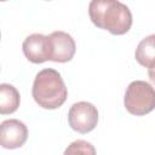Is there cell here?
Listing matches in <instances>:
<instances>
[{
	"instance_id": "1",
	"label": "cell",
	"mask_w": 155,
	"mask_h": 155,
	"mask_svg": "<svg viewBox=\"0 0 155 155\" xmlns=\"http://www.w3.org/2000/svg\"><path fill=\"white\" fill-rule=\"evenodd\" d=\"M88 15L97 28L113 35H124L132 25L131 10L117 0H93L88 5Z\"/></svg>"
},
{
	"instance_id": "2",
	"label": "cell",
	"mask_w": 155,
	"mask_h": 155,
	"mask_svg": "<svg viewBox=\"0 0 155 155\" xmlns=\"http://www.w3.org/2000/svg\"><path fill=\"white\" fill-rule=\"evenodd\" d=\"M31 96L39 107L44 109H57L67 101L68 90L61 74L54 69L46 68L36 74Z\"/></svg>"
},
{
	"instance_id": "3",
	"label": "cell",
	"mask_w": 155,
	"mask_h": 155,
	"mask_svg": "<svg viewBox=\"0 0 155 155\" xmlns=\"http://www.w3.org/2000/svg\"><path fill=\"white\" fill-rule=\"evenodd\" d=\"M126 110L136 116H143L155 109V88L147 81H132L125 92Z\"/></svg>"
},
{
	"instance_id": "4",
	"label": "cell",
	"mask_w": 155,
	"mask_h": 155,
	"mask_svg": "<svg viewBox=\"0 0 155 155\" xmlns=\"http://www.w3.org/2000/svg\"><path fill=\"white\" fill-rule=\"evenodd\" d=\"M69 126L79 133H88L98 124V110L88 102L74 103L68 113Z\"/></svg>"
},
{
	"instance_id": "5",
	"label": "cell",
	"mask_w": 155,
	"mask_h": 155,
	"mask_svg": "<svg viewBox=\"0 0 155 155\" xmlns=\"http://www.w3.org/2000/svg\"><path fill=\"white\" fill-rule=\"evenodd\" d=\"M47 36L50 46V61L56 63H65L73 59L76 51V45L70 34L57 30Z\"/></svg>"
},
{
	"instance_id": "6",
	"label": "cell",
	"mask_w": 155,
	"mask_h": 155,
	"mask_svg": "<svg viewBox=\"0 0 155 155\" xmlns=\"http://www.w3.org/2000/svg\"><path fill=\"white\" fill-rule=\"evenodd\" d=\"M28 138L27 126L17 120H5L0 125V144L5 149H18L24 145Z\"/></svg>"
},
{
	"instance_id": "7",
	"label": "cell",
	"mask_w": 155,
	"mask_h": 155,
	"mask_svg": "<svg viewBox=\"0 0 155 155\" xmlns=\"http://www.w3.org/2000/svg\"><path fill=\"white\" fill-rule=\"evenodd\" d=\"M22 50L25 58L35 64L50 61L48 36L39 33L27 36L22 44Z\"/></svg>"
},
{
	"instance_id": "8",
	"label": "cell",
	"mask_w": 155,
	"mask_h": 155,
	"mask_svg": "<svg viewBox=\"0 0 155 155\" xmlns=\"http://www.w3.org/2000/svg\"><path fill=\"white\" fill-rule=\"evenodd\" d=\"M136 61L144 68H155V34L148 35L140 40L134 52Z\"/></svg>"
},
{
	"instance_id": "9",
	"label": "cell",
	"mask_w": 155,
	"mask_h": 155,
	"mask_svg": "<svg viewBox=\"0 0 155 155\" xmlns=\"http://www.w3.org/2000/svg\"><path fill=\"white\" fill-rule=\"evenodd\" d=\"M21 103V96L17 88L10 84L0 85V114L7 115L15 113Z\"/></svg>"
},
{
	"instance_id": "10",
	"label": "cell",
	"mask_w": 155,
	"mask_h": 155,
	"mask_svg": "<svg viewBox=\"0 0 155 155\" xmlns=\"http://www.w3.org/2000/svg\"><path fill=\"white\" fill-rule=\"evenodd\" d=\"M63 155H96V149L90 142L78 139L67 147Z\"/></svg>"
},
{
	"instance_id": "11",
	"label": "cell",
	"mask_w": 155,
	"mask_h": 155,
	"mask_svg": "<svg viewBox=\"0 0 155 155\" xmlns=\"http://www.w3.org/2000/svg\"><path fill=\"white\" fill-rule=\"evenodd\" d=\"M148 76H149V79H150V81L155 85V68L148 70Z\"/></svg>"
}]
</instances>
